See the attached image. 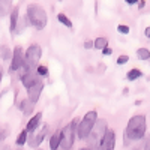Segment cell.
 Returning a JSON list of instances; mask_svg holds the SVG:
<instances>
[{
	"label": "cell",
	"mask_w": 150,
	"mask_h": 150,
	"mask_svg": "<svg viewBox=\"0 0 150 150\" xmlns=\"http://www.w3.org/2000/svg\"><path fill=\"white\" fill-rule=\"evenodd\" d=\"M114 146H116V134H114V131L107 129L98 149L99 150H114Z\"/></svg>",
	"instance_id": "52a82bcc"
},
{
	"label": "cell",
	"mask_w": 150,
	"mask_h": 150,
	"mask_svg": "<svg viewBox=\"0 0 150 150\" xmlns=\"http://www.w3.org/2000/svg\"><path fill=\"white\" fill-rule=\"evenodd\" d=\"M3 150H11V149L9 147H3Z\"/></svg>",
	"instance_id": "d6a6232c"
},
{
	"label": "cell",
	"mask_w": 150,
	"mask_h": 150,
	"mask_svg": "<svg viewBox=\"0 0 150 150\" xmlns=\"http://www.w3.org/2000/svg\"><path fill=\"white\" fill-rule=\"evenodd\" d=\"M36 81H41V77L36 74V71H29L21 75V83L24 84V87H29V86L35 84Z\"/></svg>",
	"instance_id": "30bf717a"
},
{
	"label": "cell",
	"mask_w": 150,
	"mask_h": 150,
	"mask_svg": "<svg viewBox=\"0 0 150 150\" xmlns=\"http://www.w3.org/2000/svg\"><path fill=\"white\" fill-rule=\"evenodd\" d=\"M92 45H93V44H92V42H86V48H90V47H92Z\"/></svg>",
	"instance_id": "1f68e13d"
},
{
	"label": "cell",
	"mask_w": 150,
	"mask_h": 150,
	"mask_svg": "<svg viewBox=\"0 0 150 150\" xmlns=\"http://www.w3.org/2000/svg\"><path fill=\"white\" fill-rule=\"evenodd\" d=\"M26 26H27V20H26V18H21V20H18L17 29H15V32H14V33H21L24 29H26Z\"/></svg>",
	"instance_id": "7402d4cb"
},
{
	"label": "cell",
	"mask_w": 150,
	"mask_h": 150,
	"mask_svg": "<svg viewBox=\"0 0 150 150\" xmlns=\"http://www.w3.org/2000/svg\"><path fill=\"white\" fill-rule=\"evenodd\" d=\"M12 11V0H0V17H6Z\"/></svg>",
	"instance_id": "4fadbf2b"
},
{
	"label": "cell",
	"mask_w": 150,
	"mask_h": 150,
	"mask_svg": "<svg viewBox=\"0 0 150 150\" xmlns=\"http://www.w3.org/2000/svg\"><path fill=\"white\" fill-rule=\"evenodd\" d=\"M144 35H146V36L149 38V39H150V27H147V29H146V32H144Z\"/></svg>",
	"instance_id": "f546056e"
},
{
	"label": "cell",
	"mask_w": 150,
	"mask_h": 150,
	"mask_svg": "<svg viewBox=\"0 0 150 150\" xmlns=\"http://www.w3.org/2000/svg\"><path fill=\"white\" fill-rule=\"evenodd\" d=\"M17 150H23V149H17Z\"/></svg>",
	"instance_id": "e575fe53"
},
{
	"label": "cell",
	"mask_w": 150,
	"mask_h": 150,
	"mask_svg": "<svg viewBox=\"0 0 150 150\" xmlns=\"http://www.w3.org/2000/svg\"><path fill=\"white\" fill-rule=\"evenodd\" d=\"M107 45H108V39H107V38H96L95 42H93V47L98 48V50H102Z\"/></svg>",
	"instance_id": "e0dca14e"
},
{
	"label": "cell",
	"mask_w": 150,
	"mask_h": 150,
	"mask_svg": "<svg viewBox=\"0 0 150 150\" xmlns=\"http://www.w3.org/2000/svg\"><path fill=\"white\" fill-rule=\"evenodd\" d=\"M27 138H29V132H27L26 129L21 131L20 135L17 137V144H18V146H24V144L27 143Z\"/></svg>",
	"instance_id": "ac0fdd59"
},
{
	"label": "cell",
	"mask_w": 150,
	"mask_h": 150,
	"mask_svg": "<svg viewBox=\"0 0 150 150\" xmlns=\"http://www.w3.org/2000/svg\"><path fill=\"white\" fill-rule=\"evenodd\" d=\"M38 150H41V149H38Z\"/></svg>",
	"instance_id": "d590c367"
},
{
	"label": "cell",
	"mask_w": 150,
	"mask_h": 150,
	"mask_svg": "<svg viewBox=\"0 0 150 150\" xmlns=\"http://www.w3.org/2000/svg\"><path fill=\"white\" fill-rule=\"evenodd\" d=\"M98 120V112L96 111H87L84 117L81 119V122L77 125V135L80 140H86L87 135L90 134V131L93 129L95 123Z\"/></svg>",
	"instance_id": "277c9868"
},
{
	"label": "cell",
	"mask_w": 150,
	"mask_h": 150,
	"mask_svg": "<svg viewBox=\"0 0 150 150\" xmlns=\"http://www.w3.org/2000/svg\"><path fill=\"white\" fill-rule=\"evenodd\" d=\"M77 123L78 120H72L69 125L62 129V140H60V144H59V149L60 150H71L72 149V144H74V140H75V128H77Z\"/></svg>",
	"instance_id": "5b68a950"
},
{
	"label": "cell",
	"mask_w": 150,
	"mask_h": 150,
	"mask_svg": "<svg viewBox=\"0 0 150 150\" xmlns=\"http://www.w3.org/2000/svg\"><path fill=\"white\" fill-rule=\"evenodd\" d=\"M2 78H3V68L0 66V81H2Z\"/></svg>",
	"instance_id": "4dcf8cb0"
},
{
	"label": "cell",
	"mask_w": 150,
	"mask_h": 150,
	"mask_svg": "<svg viewBox=\"0 0 150 150\" xmlns=\"http://www.w3.org/2000/svg\"><path fill=\"white\" fill-rule=\"evenodd\" d=\"M27 20L38 30H44L47 27V23H48L45 9L38 6V5H29L27 6Z\"/></svg>",
	"instance_id": "7a4b0ae2"
},
{
	"label": "cell",
	"mask_w": 150,
	"mask_h": 150,
	"mask_svg": "<svg viewBox=\"0 0 150 150\" xmlns=\"http://www.w3.org/2000/svg\"><path fill=\"white\" fill-rule=\"evenodd\" d=\"M11 24H9V30H11V33H14L15 32V29H17V24H18V20H20V11H18V8H14L11 11Z\"/></svg>",
	"instance_id": "7c38bea8"
},
{
	"label": "cell",
	"mask_w": 150,
	"mask_h": 150,
	"mask_svg": "<svg viewBox=\"0 0 150 150\" xmlns=\"http://www.w3.org/2000/svg\"><path fill=\"white\" fill-rule=\"evenodd\" d=\"M146 150H150V135L146 137Z\"/></svg>",
	"instance_id": "83f0119b"
},
{
	"label": "cell",
	"mask_w": 150,
	"mask_h": 150,
	"mask_svg": "<svg viewBox=\"0 0 150 150\" xmlns=\"http://www.w3.org/2000/svg\"><path fill=\"white\" fill-rule=\"evenodd\" d=\"M42 90H44V83L42 81H36L35 84L27 87V98L30 99L33 104H36L38 101H39Z\"/></svg>",
	"instance_id": "ba28073f"
},
{
	"label": "cell",
	"mask_w": 150,
	"mask_h": 150,
	"mask_svg": "<svg viewBox=\"0 0 150 150\" xmlns=\"http://www.w3.org/2000/svg\"><path fill=\"white\" fill-rule=\"evenodd\" d=\"M117 32L123 33V35H128L129 33V27L126 26V24H119V26H117Z\"/></svg>",
	"instance_id": "cb8c5ba5"
},
{
	"label": "cell",
	"mask_w": 150,
	"mask_h": 150,
	"mask_svg": "<svg viewBox=\"0 0 150 150\" xmlns=\"http://www.w3.org/2000/svg\"><path fill=\"white\" fill-rule=\"evenodd\" d=\"M137 57L140 60H149L150 59V51L147 48H140L138 51H137Z\"/></svg>",
	"instance_id": "ffe728a7"
},
{
	"label": "cell",
	"mask_w": 150,
	"mask_h": 150,
	"mask_svg": "<svg viewBox=\"0 0 150 150\" xmlns=\"http://www.w3.org/2000/svg\"><path fill=\"white\" fill-rule=\"evenodd\" d=\"M141 75H143V72H141L140 69H131V71L128 72V80H129V81H135V80H138Z\"/></svg>",
	"instance_id": "d6986e66"
},
{
	"label": "cell",
	"mask_w": 150,
	"mask_h": 150,
	"mask_svg": "<svg viewBox=\"0 0 150 150\" xmlns=\"http://www.w3.org/2000/svg\"><path fill=\"white\" fill-rule=\"evenodd\" d=\"M12 51L8 45H0V59L2 60H11Z\"/></svg>",
	"instance_id": "2e32d148"
},
{
	"label": "cell",
	"mask_w": 150,
	"mask_h": 150,
	"mask_svg": "<svg viewBox=\"0 0 150 150\" xmlns=\"http://www.w3.org/2000/svg\"><path fill=\"white\" fill-rule=\"evenodd\" d=\"M107 129H108L107 128V122L104 119H98L96 123H95V126H93V129L90 131V134L87 135V138H86L89 149L99 147V144H101V141L104 138V134H105Z\"/></svg>",
	"instance_id": "3957f363"
},
{
	"label": "cell",
	"mask_w": 150,
	"mask_h": 150,
	"mask_svg": "<svg viewBox=\"0 0 150 150\" xmlns=\"http://www.w3.org/2000/svg\"><path fill=\"white\" fill-rule=\"evenodd\" d=\"M41 119H42V114H41V112H38L36 116H33V117L30 119V122L27 123L26 131H27V132H35V131H36V128L41 125Z\"/></svg>",
	"instance_id": "8fae6325"
},
{
	"label": "cell",
	"mask_w": 150,
	"mask_h": 150,
	"mask_svg": "<svg viewBox=\"0 0 150 150\" xmlns=\"http://www.w3.org/2000/svg\"><path fill=\"white\" fill-rule=\"evenodd\" d=\"M80 150H90V149H80Z\"/></svg>",
	"instance_id": "836d02e7"
},
{
	"label": "cell",
	"mask_w": 150,
	"mask_h": 150,
	"mask_svg": "<svg viewBox=\"0 0 150 150\" xmlns=\"http://www.w3.org/2000/svg\"><path fill=\"white\" fill-rule=\"evenodd\" d=\"M146 117L138 114L129 119L126 131H125V137H126V143L129 141H138L144 138L146 135Z\"/></svg>",
	"instance_id": "6da1fadb"
},
{
	"label": "cell",
	"mask_w": 150,
	"mask_h": 150,
	"mask_svg": "<svg viewBox=\"0 0 150 150\" xmlns=\"http://www.w3.org/2000/svg\"><path fill=\"white\" fill-rule=\"evenodd\" d=\"M60 140H62V131H57V132H54V135L51 137V138H50V147H51V150H56V149H59Z\"/></svg>",
	"instance_id": "9a60e30c"
},
{
	"label": "cell",
	"mask_w": 150,
	"mask_h": 150,
	"mask_svg": "<svg viewBox=\"0 0 150 150\" xmlns=\"http://www.w3.org/2000/svg\"><path fill=\"white\" fill-rule=\"evenodd\" d=\"M111 53H112V50H111L108 45H107L105 48H102V54H104V56H110Z\"/></svg>",
	"instance_id": "4316f807"
},
{
	"label": "cell",
	"mask_w": 150,
	"mask_h": 150,
	"mask_svg": "<svg viewBox=\"0 0 150 150\" xmlns=\"http://www.w3.org/2000/svg\"><path fill=\"white\" fill-rule=\"evenodd\" d=\"M8 134H9V131H8L6 128H2V129H0V141H3V140H6V137H8Z\"/></svg>",
	"instance_id": "484cf974"
},
{
	"label": "cell",
	"mask_w": 150,
	"mask_h": 150,
	"mask_svg": "<svg viewBox=\"0 0 150 150\" xmlns=\"http://www.w3.org/2000/svg\"><path fill=\"white\" fill-rule=\"evenodd\" d=\"M36 74L39 75V77H48V68L47 66H42V65L36 66Z\"/></svg>",
	"instance_id": "603a6c76"
},
{
	"label": "cell",
	"mask_w": 150,
	"mask_h": 150,
	"mask_svg": "<svg viewBox=\"0 0 150 150\" xmlns=\"http://www.w3.org/2000/svg\"><path fill=\"white\" fill-rule=\"evenodd\" d=\"M57 20H59L62 24H65V26H66L68 29H72V21H71L65 14H59V15H57Z\"/></svg>",
	"instance_id": "44dd1931"
},
{
	"label": "cell",
	"mask_w": 150,
	"mask_h": 150,
	"mask_svg": "<svg viewBox=\"0 0 150 150\" xmlns=\"http://www.w3.org/2000/svg\"><path fill=\"white\" fill-rule=\"evenodd\" d=\"M47 131H48V126L45 125V126H42V129L39 131V132H33V135H29V138H27V143H29V146L30 147H38L41 143H42V140L45 138V134H47Z\"/></svg>",
	"instance_id": "9c48e42d"
},
{
	"label": "cell",
	"mask_w": 150,
	"mask_h": 150,
	"mask_svg": "<svg viewBox=\"0 0 150 150\" xmlns=\"http://www.w3.org/2000/svg\"><path fill=\"white\" fill-rule=\"evenodd\" d=\"M56 150H59V149H56Z\"/></svg>",
	"instance_id": "8d00e7d4"
},
{
	"label": "cell",
	"mask_w": 150,
	"mask_h": 150,
	"mask_svg": "<svg viewBox=\"0 0 150 150\" xmlns=\"http://www.w3.org/2000/svg\"><path fill=\"white\" fill-rule=\"evenodd\" d=\"M24 63V54L21 47H15L14 51H12V57H11V72H15L18 69L23 68Z\"/></svg>",
	"instance_id": "8992f818"
},
{
	"label": "cell",
	"mask_w": 150,
	"mask_h": 150,
	"mask_svg": "<svg viewBox=\"0 0 150 150\" xmlns=\"http://www.w3.org/2000/svg\"><path fill=\"white\" fill-rule=\"evenodd\" d=\"M33 108H35V104L30 101V99L27 98V99H24V101H21V104H20V110L23 111V114H32V111H33Z\"/></svg>",
	"instance_id": "5bb4252c"
},
{
	"label": "cell",
	"mask_w": 150,
	"mask_h": 150,
	"mask_svg": "<svg viewBox=\"0 0 150 150\" xmlns=\"http://www.w3.org/2000/svg\"><path fill=\"white\" fill-rule=\"evenodd\" d=\"M128 5H135V3H138V0H125Z\"/></svg>",
	"instance_id": "f1b7e54d"
},
{
	"label": "cell",
	"mask_w": 150,
	"mask_h": 150,
	"mask_svg": "<svg viewBox=\"0 0 150 150\" xmlns=\"http://www.w3.org/2000/svg\"><path fill=\"white\" fill-rule=\"evenodd\" d=\"M128 60H129V57L128 56H119V59H117V65H125V63H128Z\"/></svg>",
	"instance_id": "d4e9b609"
}]
</instances>
